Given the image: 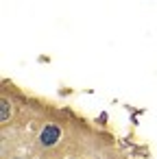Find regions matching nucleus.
I'll use <instances>...</instances> for the list:
<instances>
[{
  "mask_svg": "<svg viewBox=\"0 0 157 159\" xmlns=\"http://www.w3.org/2000/svg\"><path fill=\"white\" fill-rule=\"evenodd\" d=\"M57 139H59V129L57 126H46L42 131V144L44 146H53Z\"/></svg>",
  "mask_w": 157,
  "mask_h": 159,
  "instance_id": "nucleus-1",
  "label": "nucleus"
},
{
  "mask_svg": "<svg viewBox=\"0 0 157 159\" xmlns=\"http://www.w3.org/2000/svg\"><path fill=\"white\" fill-rule=\"evenodd\" d=\"M0 107H2V113H0V120L5 122V120L9 118V102H7V100H2V102H0Z\"/></svg>",
  "mask_w": 157,
  "mask_h": 159,
  "instance_id": "nucleus-2",
  "label": "nucleus"
}]
</instances>
